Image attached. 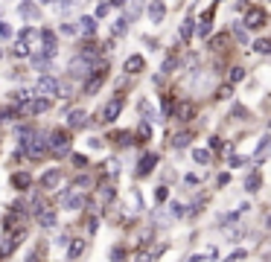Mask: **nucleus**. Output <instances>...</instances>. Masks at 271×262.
<instances>
[{
    "label": "nucleus",
    "instance_id": "obj_1",
    "mask_svg": "<svg viewBox=\"0 0 271 262\" xmlns=\"http://www.w3.org/2000/svg\"><path fill=\"white\" fill-rule=\"evenodd\" d=\"M47 108H50V99H47V96H41V99H23V102H20V108H18V114L32 117V114L47 111Z\"/></svg>",
    "mask_w": 271,
    "mask_h": 262
},
{
    "label": "nucleus",
    "instance_id": "obj_2",
    "mask_svg": "<svg viewBox=\"0 0 271 262\" xmlns=\"http://www.w3.org/2000/svg\"><path fill=\"white\" fill-rule=\"evenodd\" d=\"M266 20H269L266 9L254 6V9H248V15H245V23H242V26H248V29H263V26H266Z\"/></svg>",
    "mask_w": 271,
    "mask_h": 262
},
{
    "label": "nucleus",
    "instance_id": "obj_3",
    "mask_svg": "<svg viewBox=\"0 0 271 262\" xmlns=\"http://www.w3.org/2000/svg\"><path fill=\"white\" fill-rule=\"evenodd\" d=\"M23 146H26L29 157H41V155L47 152V140H44L41 134H29V140H23Z\"/></svg>",
    "mask_w": 271,
    "mask_h": 262
},
{
    "label": "nucleus",
    "instance_id": "obj_4",
    "mask_svg": "<svg viewBox=\"0 0 271 262\" xmlns=\"http://www.w3.org/2000/svg\"><path fill=\"white\" fill-rule=\"evenodd\" d=\"M47 149H53V152H58V155H61V152H67V149H70V134H67V131H61V128H58V131H53V140L47 143Z\"/></svg>",
    "mask_w": 271,
    "mask_h": 262
},
{
    "label": "nucleus",
    "instance_id": "obj_5",
    "mask_svg": "<svg viewBox=\"0 0 271 262\" xmlns=\"http://www.w3.org/2000/svg\"><path fill=\"white\" fill-rule=\"evenodd\" d=\"M58 90V82L53 79V76H41L38 82H35V93H41V96H53Z\"/></svg>",
    "mask_w": 271,
    "mask_h": 262
},
{
    "label": "nucleus",
    "instance_id": "obj_6",
    "mask_svg": "<svg viewBox=\"0 0 271 262\" xmlns=\"http://www.w3.org/2000/svg\"><path fill=\"white\" fill-rule=\"evenodd\" d=\"M70 76H90V58H85V55H79V58H73L70 61Z\"/></svg>",
    "mask_w": 271,
    "mask_h": 262
},
{
    "label": "nucleus",
    "instance_id": "obj_7",
    "mask_svg": "<svg viewBox=\"0 0 271 262\" xmlns=\"http://www.w3.org/2000/svg\"><path fill=\"white\" fill-rule=\"evenodd\" d=\"M120 111H123V99H120V96H114V99L102 108V120H105V122H114V120L120 117Z\"/></svg>",
    "mask_w": 271,
    "mask_h": 262
},
{
    "label": "nucleus",
    "instance_id": "obj_8",
    "mask_svg": "<svg viewBox=\"0 0 271 262\" xmlns=\"http://www.w3.org/2000/svg\"><path fill=\"white\" fill-rule=\"evenodd\" d=\"M58 184H61V169H50V172L41 175V187L44 190H55Z\"/></svg>",
    "mask_w": 271,
    "mask_h": 262
},
{
    "label": "nucleus",
    "instance_id": "obj_9",
    "mask_svg": "<svg viewBox=\"0 0 271 262\" xmlns=\"http://www.w3.org/2000/svg\"><path fill=\"white\" fill-rule=\"evenodd\" d=\"M149 17H152V23H161V20L166 17V6H163L161 0H152V3H149Z\"/></svg>",
    "mask_w": 271,
    "mask_h": 262
},
{
    "label": "nucleus",
    "instance_id": "obj_10",
    "mask_svg": "<svg viewBox=\"0 0 271 262\" xmlns=\"http://www.w3.org/2000/svg\"><path fill=\"white\" fill-rule=\"evenodd\" d=\"M210 26H213V9H207L204 15H201V20H199V38H207L210 35Z\"/></svg>",
    "mask_w": 271,
    "mask_h": 262
},
{
    "label": "nucleus",
    "instance_id": "obj_11",
    "mask_svg": "<svg viewBox=\"0 0 271 262\" xmlns=\"http://www.w3.org/2000/svg\"><path fill=\"white\" fill-rule=\"evenodd\" d=\"M38 35H41V41H44V52H47V58H50V55H55V32L41 29Z\"/></svg>",
    "mask_w": 271,
    "mask_h": 262
},
{
    "label": "nucleus",
    "instance_id": "obj_12",
    "mask_svg": "<svg viewBox=\"0 0 271 262\" xmlns=\"http://www.w3.org/2000/svg\"><path fill=\"white\" fill-rule=\"evenodd\" d=\"M102 79H105V70L90 73V79L85 82V93H96V90H99V85H102Z\"/></svg>",
    "mask_w": 271,
    "mask_h": 262
},
{
    "label": "nucleus",
    "instance_id": "obj_13",
    "mask_svg": "<svg viewBox=\"0 0 271 262\" xmlns=\"http://www.w3.org/2000/svg\"><path fill=\"white\" fill-rule=\"evenodd\" d=\"M143 67H146L143 55H128V58H126V70H128V73H140Z\"/></svg>",
    "mask_w": 271,
    "mask_h": 262
},
{
    "label": "nucleus",
    "instance_id": "obj_14",
    "mask_svg": "<svg viewBox=\"0 0 271 262\" xmlns=\"http://www.w3.org/2000/svg\"><path fill=\"white\" fill-rule=\"evenodd\" d=\"M193 114H196V105H193V102H181V105H178V111H175V117H178V120H184V122H187V120H193Z\"/></svg>",
    "mask_w": 271,
    "mask_h": 262
},
{
    "label": "nucleus",
    "instance_id": "obj_15",
    "mask_svg": "<svg viewBox=\"0 0 271 262\" xmlns=\"http://www.w3.org/2000/svg\"><path fill=\"white\" fill-rule=\"evenodd\" d=\"M20 15H23L26 20H38V17H41V9H38L35 3H23V6H20Z\"/></svg>",
    "mask_w": 271,
    "mask_h": 262
},
{
    "label": "nucleus",
    "instance_id": "obj_16",
    "mask_svg": "<svg viewBox=\"0 0 271 262\" xmlns=\"http://www.w3.org/2000/svg\"><path fill=\"white\" fill-rule=\"evenodd\" d=\"M67 122H70V128H85V125H88V114H85V111H73Z\"/></svg>",
    "mask_w": 271,
    "mask_h": 262
},
{
    "label": "nucleus",
    "instance_id": "obj_17",
    "mask_svg": "<svg viewBox=\"0 0 271 262\" xmlns=\"http://www.w3.org/2000/svg\"><path fill=\"white\" fill-rule=\"evenodd\" d=\"M18 41H20V44H32V41H38V29H32V26L20 29V32H18Z\"/></svg>",
    "mask_w": 271,
    "mask_h": 262
},
{
    "label": "nucleus",
    "instance_id": "obj_18",
    "mask_svg": "<svg viewBox=\"0 0 271 262\" xmlns=\"http://www.w3.org/2000/svg\"><path fill=\"white\" fill-rule=\"evenodd\" d=\"M190 140H193V134H190V131H181V134H175V137H172V146H175V149H187V146H190Z\"/></svg>",
    "mask_w": 271,
    "mask_h": 262
},
{
    "label": "nucleus",
    "instance_id": "obj_19",
    "mask_svg": "<svg viewBox=\"0 0 271 262\" xmlns=\"http://www.w3.org/2000/svg\"><path fill=\"white\" fill-rule=\"evenodd\" d=\"M32 184V178L26 175V172H18V175H12V187H18V190H26Z\"/></svg>",
    "mask_w": 271,
    "mask_h": 262
},
{
    "label": "nucleus",
    "instance_id": "obj_20",
    "mask_svg": "<svg viewBox=\"0 0 271 262\" xmlns=\"http://www.w3.org/2000/svg\"><path fill=\"white\" fill-rule=\"evenodd\" d=\"M193 23H196V20H190V17H187V20L181 23V41H184V44H187V41L193 38V29H196Z\"/></svg>",
    "mask_w": 271,
    "mask_h": 262
},
{
    "label": "nucleus",
    "instance_id": "obj_21",
    "mask_svg": "<svg viewBox=\"0 0 271 262\" xmlns=\"http://www.w3.org/2000/svg\"><path fill=\"white\" fill-rule=\"evenodd\" d=\"M155 163H158V157H155V155H146V157L140 160V169H137V172H140V175H149V169H152Z\"/></svg>",
    "mask_w": 271,
    "mask_h": 262
},
{
    "label": "nucleus",
    "instance_id": "obj_22",
    "mask_svg": "<svg viewBox=\"0 0 271 262\" xmlns=\"http://www.w3.org/2000/svg\"><path fill=\"white\" fill-rule=\"evenodd\" d=\"M38 222H41L44 227H53V225H55V213H50V210H38Z\"/></svg>",
    "mask_w": 271,
    "mask_h": 262
},
{
    "label": "nucleus",
    "instance_id": "obj_23",
    "mask_svg": "<svg viewBox=\"0 0 271 262\" xmlns=\"http://www.w3.org/2000/svg\"><path fill=\"white\" fill-rule=\"evenodd\" d=\"M260 184H263V178H260V172H254V175L245 181V190H248V192H257V190H260Z\"/></svg>",
    "mask_w": 271,
    "mask_h": 262
},
{
    "label": "nucleus",
    "instance_id": "obj_24",
    "mask_svg": "<svg viewBox=\"0 0 271 262\" xmlns=\"http://www.w3.org/2000/svg\"><path fill=\"white\" fill-rule=\"evenodd\" d=\"M79 26H82V32H85V35H93V29H96L93 17H82V20H79Z\"/></svg>",
    "mask_w": 271,
    "mask_h": 262
},
{
    "label": "nucleus",
    "instance_id": "obj_25",
    "mask_svg": "<svg viewBox=\"0 0 271 262\" xmlns=\"http://www.w3.org/2000/svg\"><path fill=\"white\" fill-rule=\"evenodd\" d=\"M193 157H196V163H210V152L207 149H196Z\"/></svg>",
    "mask_w": 271,
    "mask_h": 262
},
{
    "label": "nucleus",
    "instance_id": "obj_26",
    "mask_svg": "<svg viewBox=\"0 0 271 262\" xmlns=\"http://www.w3.org/2000/svg\"><path fill=\"white\" fill-rule=\"evenodd\" d=\"M64 204H67L70 210H76V207H82V204H85V198H82V195H67V201H64Z\"/></svg>",
    "mask_w": 271,
    "mask_h": 262
},
{
    "label": "nucleus",
    "instance_id": "obj_27",
    "mask_svg": "<svg viewBox=\"0 0 271 262\" xmlns=\"http://www.w3.org/2000/svg\"><path fill=\"white\" fill-rule=\"evenodd\" d=\"M234 35H236V38H239L242 44H248V29H245L242 23H236V29H234Z\"/></svg>",
    "mask_w": 271,
    "mask_h": 262
},
{
    "label": "nucleus",
    "instance_id": "obj_28",
    "mask_svg": "<svg viewBox=\"0 0 271 262\" xmlns=\"http://www.w3.org/2000/svg\"><path fill=\"white\" fill-rule=\"evenodd\" d=\"M35 67L38 70H50V58L47 55H35Z\"/></svg>",
    "mask_w": 271,
    "mask_h": 262
},
{
    "label": "nucleus",
    "instance_id": "obj_29",
    "mask_svg": "<svg viewBox=\"0 0 271 262\" xmlns=\"http://www.w3.org/2000/svg\"><path fill=\"white\" fill-rule=\"evenodd\" d=\"M245 79V70L242 67H231V82H242Z\"/></svg>",
    "mask_w": 271,
    "mask_h": 262
},
{
    "label": "nucleus",
    "instance_id": "obj_30",
    "mask_svg": "<svg viewBox=\"0 0 271 262\" xmlns=\"http://www.w3.org/2000/svg\"><path fill=\"white\" fill-rule=\"evenodd\" d=\"M12 52H15V55H29V47H26V44H20V41H18V44H15V47H12Z\"/></svg>",
    "mask_w": 271,
    "mask_h": 262
},
{
    "label": "nucleus",
    "instance_id": "obj_31",
    "mask_svg": "<svg viewBox=\"0 0 271 262\" xmlns=\"http://www.w3.org/2000/svg\"><path fill=\"white\" fill-rule=\"evenodd\" d=\"M82 251H85V242H73V245H70V257H73V260H76Z\"/></svg>",
    "mask_w": 271,
    "mask_h": 262
},
{
    "label": "nucleus",
    "instance_id": "obj_32",
    "mask_svg": "<svg viewBox=\"0 0 271 262\" xmlns=\"http://www.w3.org/2000/svg\"><path fill=\"white\" fill-rule=\"evenodd\" d=\"M126 260V251H123V248H114V251H111V262H123Z\"/></svg>",
    "mask_w": 271,
    "mask_h": 262
},
{
    "label": "nucleus",
    "instance_id": "obj_33",
    "mask_svg": "<svg viewBox=\"0 0 271 262\" xmlns=\"http://www.w3.org/2000/svg\"><path fill=\"white\" fill-rule=\"evenodd\" d=\"M126 23H128V20H126V17H120V20L114 23V32H117V35H123V32H126Z\"/></svg>",
    "mask_w": 271,
    "mask_h": 262
},
{
    "label": "nucleus",
    "instance_id": "obj_34",
    "mask_svg": "<svg viewBox=\"0 0 271 262\" xmlns=\"http://www.w3.org/2000/svg\"><path fill=\"white\" fill-rule=\"evenodd\" d=\"M269 50H271V44L266 38H260V41H257V52H269Z\"/></svg>",
    "mask_w": 271,
    "mask_h": 262
},
{
    "label": "nucleus",
    "instance_id": "obj_35",
    "mask_svg": "<svg viewBox=\"0 0 271 262\" xmlns=\"http://www.w3.org/2000/svg\"><path fill=\"white\" fill-rule=\"evenodd\" d=\"M219 99H228L231 96V85H225V87H219V93H216Z\"/></svg>",
    "mask_w": 271,
    "mask_h": 262
},
{
    "label": "nucleus",
    "instance_id": "obj_36",
    "mask_svg": "<svg viewBox=\"0 0 271 262\" xmlns=\"http://www.w3.org/2000/svg\"><path fill=\"white\" fill-rule=\"evenodd\" d=\"M12 99H15V102H18V105H20V102H23V99H26V90H15V93H12Z\"/></svg>",
    "mask_w": 271,
    "mask_h": 262
},
{
    "label": "nucleus",
    "instance_id": "obj_37",
    "mask_svg": "<svg viewBox=\"0 0 271 262\" xmlns=\"http://www.w3.org/2000/svg\"><path fill=\"white\" fill-rule=\"evenodd\" d=\"M73 163H76V166H85V163H88V157H85V155H73Z\"/></svg>",
    "mask_w": 271,
    "mask_h": 262
},
{
    "label": "nucleus",
    "instance_id": "obj_38",
    "mask_svg": "<svg viewBox=\"0 0 271 262\" xmlns=\"http://www.w3.org/2000/svg\"><path fill=\"white\" fill-rule=\"evenodd\" d=\"M169 210H172V216H178V219H181V216H184V207H181V204H172V207H169Z\"/></svg>",
    "mask_w": 271,
    "mask_h": 262
},
{
    "label": "nucleus",
    "instance_id": "obj_39",
    "mask_svg": "<svg viewBox=\"0 0 271 262\" xmlns=\"http://www.w3.org/2000/svg\"><path fill=\"white\" fill-rule=\"evenodd\" d=\"M70 6H76V0H58V9H64V12H67Z\"/></svg>",
    "mask_w": 271,
    "mask_h": 262
},
{
    "label": "nucleus",
    "instance_id": "obj_40",
    "mask_svg": "<svg viewBox=\"0 0 271 262\" xmlns=\"http://www.w3.org/2000/svg\"><path fill=\"white\" fill-rule=\"evenodd\" d=\"M96 15H99V17H105V15H108V3H102V6L96 9Z\"/></svg>",
    "mask_w": 271,
    "mask_h": 262
},
{
    "label": "nucleus",
    "instance_id": "obj_41",
    "mask_svg": "<svg viewBox=\"0 0 271 262\" xmlns=\"http://www.w3.org/2000/svg\"><path fill=\"white\" fill-rule=\"evenodd\" d=\"M61 32H64V35H73V32H76V26H70V23H64V26H61Z\"/></svg>",
    "mask_w": 271,
    "mask_h": 262
},
{
    "label": "nucleus",
    "instance_id": "obj_42",
    "mask_svg": "<svg viewBox=\"0 0 271 262\" xmlns=\"http://www.w3.org/2000/svg\"><path fill=\"white\" fill-rule=\"evenodd\" d=\"M137 262H152V254H140V260Z\"/></svg>",
    "mask_w": 271,
    "mask_h": 262
},
{
    "label": "nucleus",
    "instance_id": "obj_43",
    "mask_svg": "<svg viewBox=\"0 0 271 262\" xmlns=\"http://www.w3.org/2000/svg\"><path fill=\"white\" fill-rule=\"evenodd\" d=\"M0 35H3V38L9 35V26H6V23H0Z\"/></svg>",
    "mask_w": 271,
    "mask_h": 262
},
{
    "label": "nucleus",
    "instance_id": "obj_44",
    "mask_svg": "<svg viewBox=\"0 0 271 262\" xmlns=\"http://www.w3.org/2000/svg\"><path fill=\"white\" fill-rule=\"evenodd\" d=\"M111 6H126V0H111Z\"/></svg>",
    "mask_w": 271,
    "mask_h": 262
},
{
    "label": "nucleus",
    "instance_id": "obj_45",
    "mask_svg": "<svg viewBox=\"0 0 271 262\" xmlns=\"http://www.w3.org/2000/svg\"><path fill=\"white\" fill-rule=\"evenodd\" d=\"M38 3H50V0H38Z\"/></svg>",
    "mask_w": 271,
    "mask_h": 262
}]
</instances>
